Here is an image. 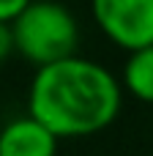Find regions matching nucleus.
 I'll use <instances>...</instances> for the list:
<instances>
[{"instance_id": "nucleus-5", "label": "nucleus", "mask_w": 153, "mask_h": 156, "mask_svg": "<svg viewBox=\"0 0 153 156\" xmlns=\"http://www.w3.org/2000/svg\"><path fill=\"white\" fill-rule=\"evenodd\" d=\"M123 88L140 99L153 104V47L131 52L123 63Z\"/></svg>"}, {"instance_id": "nucleus-1", "label": "nucleus", "mask_w": 153, "mask_h": 156, "mask_svg": "<svg viewBox=\"0 0 153 156\" xmlns=\"http://www.w3.org/2000/svg\"><path fill=\"white\" fill-rule=\"evenodd\" d=\"M120 104L123 82L107 66L79 55L36 69L27 90V115L57 140L107 129L118 118Z\"/></svg>"}, {"instance_id": "nucleus-2", "label": "nucleus", "mask_w": 153, "mask_h": 156, "mask_svg": "<svg viewBox=\"0 0 153 156\" xmlns=\"http://www.w3.org/2000/svg\"><path fill=\"white\" fill-rule=\"evenodd\" d=\"M11 30L16 52L38 69L77 55L79 22L60 3H27Z\"/></svg>"}, {"instance_id": "nucleus-7", "label": "nucleus", "mask_w": 153, "mask_h": 156, "mask_svg": "<svg viewBox=\"0 0 153 156\" xmlns=\"http://www.w3.org/2000/svg\"><path fill=\"white\" fill-rule=\"evenodd\" d=\"M16 49V44H14V30H11V25H0V63L11 55Z\"/></svg>"}, {"instance_id": "nucleus-4", "label": "nucleus", "mask_w": 153, "mask_h": 156, "mask_svg": "<svg viewBox=\"0 0 153 156\" xmlns=\"http://www.w3.org/2000/svg\"><path fill=\"white\" fill-rule=\"evenodd\" d=\"M57 137L33 115L8 121L0 129V156H55Z\"/></svg>"}, {"instance_id": "nucleus-3", "label": "nucleus", "mask_w": 153, "mask_h": 156, "mask_svg": "<svg viewBox=\"0 0 153 156\" xmlns=\"http://www.w3.org/2000/svg\"><path fill=\"white\" fill-rule=\"evenodd\" d=\"M93 16L104 36L129 55L153 47V0H96Z\"/></svg>"}, {"instance_id": "nucleus-6", "label": "nucleus", "mask_w": 153, "mask_h": 156, "mask_svg": "<svg viewBox=\"0 0 153 156\" xmlns=\"http://www.w3.org/2000/svg\"><path fill=\"white\" fill-rule=\"evenodd\" d=\"M27 0H0V25H14L25 11Z\"/></svg>"}]
</instances>
